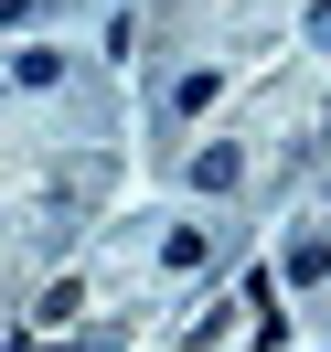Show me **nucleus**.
<instances>
[{
  "mask_svg": "<svg viewBox=\"0 0 331 352\" xmlns=\"http://www.w3.org/2000/svg\"><path fill=\"white\" fill-rule=\"evenodd\" d=\"M0 22H32V0H0Z\"/></svg>",
  "mask_w": 331,
  "mask_h": 352,
  "instance_id": "20e7f679",
  "label": "nucleus"
},
{
  "mask_svg": "<svg viewBox=\"0 0 331 352\" xmlns=\"http://www.w3.org/2000/svg\"><path fill=\"white\" fill-rule=\"evenodd\" d=\"M214 96H224V75H182V86H171V107H182V118H203Z\"/></svg>",
  "mask_w": 331,
  "mask_h": 352,
  "instance_id": "7ed1b4c3",
  "label": "nucleus"
},
{
  "mask_svg": "<svg viewBox=\"0 0 331 352\" xmlns=\"http://www.w3.org/2000/svg\"><path fill=\"white\" fill-rule=\"evenodd\" d=\"M288 278L321 288V278H331V245H321V235H288Z\"/></svg>",
  "mask_w": 331,
  "mask_h": 352,
  "instance_id": "f03ea898",
  "label": "nucleus"
},
{
  "mask_svg": "<svg viewBox=\"0 0 331 352\" xmlns=\"http://www.w3.org/2000/svg\"><path fill=\"white\" fill-rule=\"evenodd\" d=\"M235 182H246L235 150H203V160H193V192H235Z\"/></svg>",
  "mask_w": 331,
  "mask_h": 352,
  "instance_id": "f257e3e1",
  "label": "nucleus"
}]
</instances>
